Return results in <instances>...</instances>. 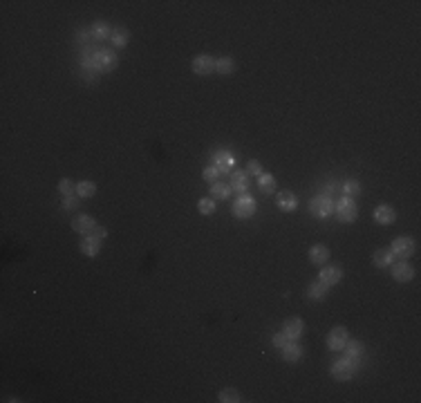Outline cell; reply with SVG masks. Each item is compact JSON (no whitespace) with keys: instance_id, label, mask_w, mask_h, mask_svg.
Wrapping results in <instances>:
<instances>
[{"instance_id":"obj_1","label":"cell","mask_w":421,"mask_h":403,"mask_svg":"<svg viewBox=\"0 0 421 403\" xmlns=\"http://www.w3.org/2000/svg\"><path fill=\"white\" fill-rule=\"evenodd\" d=\"M116 54L112 49H99L94 52V58H92V65L97 67L99 72H112L116 67Z\"/></svg>"},{"instance_id":"obj_2","label":"cell","mask_w":421,"mask_h":403,"mask_svg":"<svg viewBox=\"0 0 421 403\" xmlns=\"http://www.w3.org/2000/svg\"><path fill=\"white\" fill-rule=\"evenodd\" d=\"M233 213H235V217H251V215L255 213V200L251 195H240L237 197V202L233 204Z\"/></svg>"},{"instance_id":"obj_3","label":"cell","mask_w":421,"mask_h":403,"mask_svg":"<svg viewBox=\"0 0 421 403\" xmlns=\"http://www.w3.org/2000/svg\"><path fill=\"white\" fill-rule=\"evenodd\" d=\"M309 208H312V213L316 215V217H327V215L334 210V202H331L329 195H320V197H314Z\"/></svg>"},{"instance_id":"obj_4","label":"cell","mask_w":421,"mask_h":403,"mask_svg":"<svg viewBox=\"0 0 421 403\" xmlns=\"http://www.w3.org/2000/svg\"><path fill=\"white\" fill-rule=\"evenodd\" d=\"M331 374H334L338 381L352 379V374H354V363L349 361V358H340V361H334V365H331Z\"/></svg>"},{"instance_id":"obj_5","label":"cell","mask_w":421,"mask_h":403,"mask_svg":"<svg viewBox=\"0 0 421 403\" xmlns=\"http://www.w3.org/2000/svg\"><path fill=\"white\" fill-rule=\"evenodd\" d=\"M336 210H338V217L343 219V222H352V219L356 217V213H358L352 197H343V200L338 202V206H336Z\"/></svg>"},{"instance_id":"obj_6","label":"cell","mask_w":421,"mask_h":403,"mask_svg":"<svg viewBox=\"0 0 421 403\" xmlns=\"http://www.w3.org/2000/svg\"><path fill=\"white\" fill-rule=\"evenodd\" d=\"M390 249H392V253L399 255V258H410L412 251H415V242H412L410 237H397Z\"/></svg>"},{"instance_id":"obj_7","label":"cell","mask_w":421,"mask_h":403,"mask_svg":"<svg viewBox=\"0 0 421 403\" xmlns=\"http://www.w3.org/2000/svg\"><path fill=\"white\" fill-rule=\"evenodd\" d=\"M347 343V329L345 327H334L327 336V347L329 349H343Z\"/></svg>"},{"instance_id":"obj_8","label":"cell","mask_w":421,"mask_h":403,"mask_svg":"<svg viewBox=\"0 0 421 403\" xmlns=\"http://www.w3.org/2000/svg\"><path fill=\"white\" fill-rule=\"evenodd\" d=\"M215 70V61L210 56H206V54H200L197 58H193V72L200 76H206L210 74V72Z\"/></svg>"},{"instance_id":"obj_9","label":"cell","mask_w":421,"mask_h":403,"mask_svg":"<svg viewBox=\"0 0 421 403\" xmlns=\"http://www.w3.org/2000/svg\"><path fill=\"white\" fill-rule=\"evenodd\" d=\"M231 191H237V193H244L249 188V173L246 170H233L231 175Z\"/></svg>"},{"instance_id":"obj_10","label":"cell","mask_w":421,"mask_h":403,"mask_svg":"<svg viewBox=\"0 0 421 403\" xmlns=\"http://www.w3.org/2000/svg\"><path fill=\"white\" fill-rule=\"evenodd\" d=\"M303 327H305V322H303V318H298V316H294V318H287L285 320V334H287V338H298L300 334H303Z\"/></svg>"},{"instance_id":"obj_11","label":"cell","mask_w":421,"mask_h":403,"mask_svg":"<svg viewBox=\"0 0 421 403\" xmlns=\"http://www.w3.org/2000/svg\"><path fill=\"white\" fill-rule=\"evenodd\" d=\"M233 166H235V159H233V155H228L226 150H219L217 155H215V168H217L219 173H228V170H233Z\"/></svg>"},{"instance_id":"obj_12","label":"cell","mask_w":421,"mask_h":403,"mask_svg":"<svg viewBox=\"0 0 421 403\" xmlns=\"http://www.w3.org/2000/svg\"><path fill=\"white\" fill-rule=\"evenodd\" d=\"M392 276H394V280H399V282H408V280H412V276H415V269H412L408 262H399V264H394Z\"/></svg>"},{"instance_id":"obj_13","label":"cell","mask_w":421,"mask_h":403,"mask_svg":"<svg viewBox=\"0 0 421 403\" xmlns=\"http://www.w3.org/2000/svg\"><path fill=\"white\" fill-rule=\"evenodd\" d=\"M340 276H343V269L338 267V264H331V267H325L320 271V280L325 282V285H336V282L340 280Z\"/></svg>"},{"instance_id":"obj_14","label":"cell","mask_w":421,"mask_h":403,"mask_svg":"<svg viewBox=\"0 0 421 403\" xmlns=\"http://www.w3.org/2000/svg\"><path fill=\"white\" fill-rule=\"evenodd\" d=\"M327 258H329V249L325 244H314L312 251H309V260L314 264H325Z\"/></svg>"},{"instance_id":"obj_15","label":"cell","mask_w":421,"mask_h":403,"mask_svg":"<svg viewBox=\"0 0 421 403\" xmlns=\"http://www.w3.org/2000/svg\"><path fill=\"white\" fill-rule=\"evenodd\" d=\"M278 208L280 210H294L296 208V195L291 191H282L278 195Z\"/></svg>"},{"instance_id":"obj_16","label":"cell","mask_w":421,"mask_h":403,"mask_svg":"<svg viewBox=\"0 0 421 403\" xmlns=\"http://www.w3.org/2000/svg\"><path fill=\"white\" fill-rule=\"evenodd\" d=\"M92 226H94V219L90 215H79V217L72 219V228L79 233H88Z\"/></svg>"},{"instance_id":"obj_17","label":"cell","mask_w":421,"mask_h":403,"mask_svg":"<svg viewBox=\"0 0 421 403\" xmlns=\"http://www.w3.org/2000/svg\"><path fill=\"white\" fill-rule=\"evenodd\" d=\"M210 195H213L215 200H224V197H228V195H231V184L213 182V184H210Z\"/></svg>"},{"instance_id":"obj_18","label":"cell","mask_w":421,"mask_h":403,"mask_svg":"<svg viewBox=\"0 0 421 403\" xmlns=\"http://www.w3.org/2000/svg\"><path fill=\"white\" fill-rule=\"evenodd\" d=\"M374 219L379 224H392L394 222V208H390V206H379V208L374 210Z\"/></svg>"},{"instance_id":"obj_19","label":"cell","mask_w":421,"mask_h":403,"mask_svg":"<svg viewBox=\"0 0 421 403\" xmlns=\"http://www.w3.org/2000/svg\"><path fill=\"white\" fill-rule=\"evenodd\" d=\"M345 354H347L345 358H349L352 363H358L363 356V345L358 343V340H354V343H349V345L345 343Z\"/></svg>"},{"instance_id":"obj_20","label":"cell","mask_w":421,"mask_h":403,"mask_svg":"<svg viewBox=\"0 0 421 403\" xmlns=\"http://www.w3.org/2000/svg\"><path fill=\"white\" fill-rule=\"evenodd\" d=\"M392 260H394L392 249H379L374 253V264H376V267H390Z\"/></svg>"},{"instance_id":"obj_21","label":"cell","mask_w":421,"mask_h":403,"mask_svg":"<svg viewBox=\"0 0 421 403\" xmlns=\"http://www.w3.org/2000/svg\"><path fill=\"white\" fill-rule=\"evenodd\" d=\"M300 345H296V343H287L285 347H282V358H285V361H298L300 358Z\"/></svg>"},{"instance_id":"obj_22","label":"cell","mask_w":421,"mask_h":403,"mask_svg":"<svg viewBox=\"0 0 421 403\" xmlns=\"http://www.w3.org/2000/svg\"><path fill=\"white\" fill-rule=\"evenodd\" d=\"M128 38H130V31L123 29V27L112 31V45H114V47H125V45H128Z\"/></svg>"},{"instance_id":"obj_23","label":"cell","mask_w":421,"mask_h":403,"mask_svg":"<svg viewBox=\"0 0 421 403\" xmlns=\"http://www.w3.org/2000/svg\"><path fill=\"white\" fill-rule=\"evenodd\" d=\"M327 294V285L322 280H316L312 282V287H309V298H325Z\"/></svg>"},{"instance_id":"obj_24","label":"cell","mask_w":421,"mask_h":403,"mask_svg":"<svg viewBox=\"0 0 421 403\" xmlns=\"http://www.w3.org/2000/svg\"><path fill=\"white\" fill-rule=\"evenodd\" d=\"M258 184L262 188V193H273V188H276V182H273V177L269 173L258 175Z\"/></svg>"},{"instance_id":"obj_25","label":"cell","mask_w":421,"mask_h":403,"mask_svg":"<svg viewBox=\"0 0 421 403\" xmlns=\"http://www.w3.org/2000/svg\"><path fill=\"white\" fill-rule=\"evenodd\" d=\"M219 401L222 403H237L240 401V392H237L235 388H226L219 392Z\"/></svg>"},{"instance_id":"obj_26","label":"cell","mask_w":421,"mask_h":403,"mask_svg":"<svg viewBox=\"0 0 421 403\" xmlns=\"http://www.w3.org/2000/svg\"><path fill=\"white\" fill-rule=\"evenodd\" d=\"M76 193H79V197H92L97 193V186L92 182H81L76 184Z\"/></svg>"},{"instance_id":"obj_27","label":"cell","mask_w":421,"mask_h":403,"mask_svg":"<svg viewBox=\"0 0 421 403\" xmlns=\"http://www.w3.org/2000/svg\"><path fill=\"white\" fill-rule=\"evenodd\" d=\"M99 242H94V240H90V237H85L83 242H81V251H83L85 255H90V258H92V255H97V251H99Z\"/></svg>"},{"instance_id":"obj_28","label":"cell","mask_w":421,"mask_h":403,"mask_svg":"<svg viewBox=\"0 0 421 403\" xmlns=\"http://www.w3.org/2000/svg\"><path fill=\"white\" fill-rule=\"evenodd\" d=\"M90 34H92V38H97V40H103L110 31H107V27H105V22H94L92 25V29H90Z\"/></svg>"},{"instance_id":"obj_29","label":"cell","mask_w":421,"mask_h":403,"mask_svg":"<svg viewBox=\"0 0 421 403\" xmlns=\"http://www.w3.org/2000/svg\"><path fill=\"white\" fill-rule=\"evenodd\" d=\"M105 235H107V231L103 226H97V224H94L92 228H90L88 231V237L90 240H94V242H99V244H101L103 240H105Z\"/></svg>"},{"instance_id":"obj_30","label":"cell","mask_w":421,"mask_h":403,"mask_svg":"<svg viewBox=\"0 0 421 403\" xmlns=\"http://www.w3.org/2000/svg\"><path fill=\"white\" fill-rule=\"evenodd\" d=\"M215 70L219 72V74H228V72L233 70V61L228 56H222L217 58V63H215Z\"/></svg>"},{"instance_id":"obj_31","label":"cell","mask_w":421,"mask_h":403,"mask_svg":"<svg viewBox=\"0 0 421 403\" xmlns=\"http://www.w3.org/2000/svg\"><path fill=\"white\" fill-rule=\"evenodd\" d=\"M343 193H345V197H356L358 193H361V186H358V182H345Z\"/></svg>"},{"instance_id":"obj_32","label":"cell","mask_w":421,"mask_h":403,"mask_svg":"<svg viewBox=\"0 0 421 403\" xmlns=\"http://www.w3.org/2000/svg\"><path fill=\"white\" fill-rule=\"evenodd\" d=\"M215 210V202L210 200V197H204V200H200V213L202 215H210Z\"/></svg>"},{"instance_id":"obj_33","label":"cell","mask_w":421,"mask_h":403,"mask_svg":"<svg viewBox=\"0 0 421 403\" xmlns=\"http://www.w3.org/2000/svg\"><path fill=\"white\" fill-rule=\"evenodd\" d=\"M58 191H61L63 195H72V193L76 191V186L72 179H61V182H58Z\"/></svg>"},{"instance_id":"obj_34","label":"cell","mask_w":421,"mask_h":403,"mask_svg":"<svg viewBox=\"0 0 421 403\" xmlns=\"http://www.w3.org/2000/svg\"><path fill=\"white\" fill-rule=\"evenodd\" d=\"M246 173H251V175H262V166H260V161H258V159H251L249 164H246Z\"/></svg>"},{"instance_id":"obj_35","label":"cell","mask_w":421,"mask_h":403,"mask_svg":"<svg viewBox=\"0 0 421 403\" xmlns=\"http://www.w3.org/2000/svg\"><path fill=\"white\" fill-rule=\"evenodd\" d=\"M202 175H204V179H206V182H210V184H213L215 179H217L219 170L215 168V166H209V168H206V170H204V173H202Z\"/></svg>"},{"instance_id":"obj_36","label":"cell","mask_w":421,"mask_h":403,"mask_svg":"<svg viewBox=\"0 0 421 403\" xmlns=\"http://www.w3.org/2000/svg\"><path fill=\"white\" fill-rule=\"evenodd\" d=\"M287 343H289V338H287V334H276V336H273V345H276L278 349H282V347H285Z\"/></svg>"},{"instance_id":"obj_37","label":"cell","mask_w":421,"mask_h":403,"mask_svg":"<svg viewBox=\"0 0 421 403\" xmlns=\"http://www.w3.org/2000/svg\"><path fill=\"white\" fill-rule=\"evenodd\" d=\"M76 204H79V202H76L74 197H65V202H63V206H65V208H74Z\"/></svg>"}]
</instances>
